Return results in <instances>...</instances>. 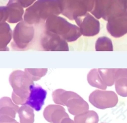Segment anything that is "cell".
<instances>
[{
	"label": "cell",
	"mask_w": 127,
	"mask_h": 123,
	"mask_svg": "<svg viewBox=\"0 0 127 123\" xmlns=\"http://www.w3.org/2000/svg\"><path fill=\"white\" fill-rule=\"evenodd\" d=\"M46 31L58 34L67 42H74L82 35L79 27L61 17L51 16L46 22Z\"/></svg>",
	"instance_id": "6da1fadb"
},
{
	"label": "cell",
	"mask_w": 127,
	"mask_h": 123,
	"mask_svg": "<svg viewBox=\"0 0 127 123\" xmlns=\"http://www.w3.org/2000/svg\"><path fill=\"white\" fill-rule=\"evenodd\" d=\"M60 13L55 0H39L26 10L25 22L30 24H37L44 21L50 14Z\"/></svg>",
	"instance_id": "7a4b0ae2"
},
{
	"label": "cell",
	"mask_w": 127,
	"mask_h": 123,
	"mask_svg": "<svg viewBox=\"0 0 127 123\" xmlns=\"http://www.w3.org/2000/svg\"><path fill=\"white\" fill-rule=\"evenodd\" d=\"M34 36V27L27 22H21L14 28L12 48L19 51L25 50L33 42Z\"/></svg>",
	"instance_id": "3957f363"
},
{
	"label": "cell",
	"mask_w": 127,
	"mask_h": 123,
	"mask_svg": "<svg viewBox=\"0 0 127 123\" xmlns=\"http://www.w3.org/2000/svg\"><path fill=\"white\" fill-rule=\"evenodd\" d=\"M9 82L13 92L26 102L30 92V86L34 84L28 74L20 70L13 71L9 77Z\"/></svg>",
	"instance_id": "277c9868"
},
{
	"label": "cell",
	"mask_w": 127,
	"mask_h": 123,
	"mask_svg": "<svg viewBox=\"0 0 127 123\" xmlns=\"http://www.w3.org/2000/svg\"><path fill=\"white\" fill-rule=\"evenodd\" d=\"M89 101L98 109H105L116 106L118 102V98L113 91L96 90L90 94Z\"/></svg>",
	"instance_id": "5b68a950"
},
{
	"label": "cell",
	"mask_w": 127,
	"mask_h": 123,
	"mask_svg": "<svg viewBox=\"0 0 127 123\" xmlns=\"http://www.w3.org/2000/svg\"><path fill=\"white\" fill-rule=\"evenodd\" d=\"M41 48L44 51H68L69 47L68 42L58 34L45 31L40 41Z\"/></svg>",
	"instance_id": "8992f818"
},
{
	"label": "cell",
	"mask_w": 127,
	"mask_h": 123,
	"mask_svg": "<svg viewBox=\"0 0 127 123\" xmlns=\"http://www.w3.org/2000/svg\"><path fill=\"white\" fill-rule=\"evenodd\" d=\"M108 32L114 38H120L127 34V11L118 14L109 20Z\"/></svg>",
	"instance_id": "52a82bcc"
},
{
	"label": "cell",
	"mask_w": 127,
	"mask_h": 123,
	"mask_svg": "<svg viewBox=\"0 0 127 123\" xmlns=\"http://www.w3.org/2000/svg\"><path fill=\"white\" fill-rule=\"evenodd\" d=\"M47 97V91L40 85L34 84L30 86V92L25 105H29L37 112L40 111Z\"/></svg>",
	"instance_id": "ba28073f"
},
{
	"label": "cell",
	"mask_w": 127,
	"mask_h": 123,
	"mask_svg": "<svg viewBox=\"0 0 127 123\" xmlns=\"http://www.w3.org/2000/svg\"><path fill=\"white\" fill-rule=\"evenodd\" d=\"M81 34L84 36H94L100 32L99 22L90 14L83 19H76Z\"/></svg>",
	"instance_id": "9c48e42d"
},
{
	"label": "cell",
	"mask_w": 127,
	"mask_h": 123,
	"mask_svg": "<svg viewBox=\"0 0 127 123\" xmlns=\"http://www.w3.org/2000/svg\"><path fill=\"white\" fill-rule=\"evenodd\" d=\"M43 116L50 123H61L64 118L69 117L65 108L60 105H49L46 107Z\"/></svg>",
	"instance_id": "30bf717a"
},
{
	"label": "cell",
	"mask_w": 127,
	"mask_h": 123,
	"mask_svg": "<svg viewBox=\"0 0 127 123\" xmlns=\"http://www.w3.org/2000/svg\"><path fill=\"white\" fill-rule=\"evenodd\" d=\"M66 106L68 107L70 114L74 116L83 114L89 109L88 103L77 93H75V94L68 100Z\"/></svg>",
	"instance_id": "8fae6325"
},
{
	"label": "cell",
	"mask_w": 127,
	"mask_h": 123,
	"mask_svg": "<svg viewBox=\"0 0 127 123\" xmlns=\"http://www.w3.org/2000/svg\"><path fill=\"white\" fill-rule=\"evenodd\" d=\"M114 84L117 94L127 97V68H116Z\"/></svg>",
	"instance_id": "7c38bea8"
},
{
	"label": "cell",
	"mask_w": 127,
	"mask_h": 123,
	"mask_svg": "<svg viewBox=\"0 0 127 123\" xmlns=\"http://www.w3.org/2000/svg\"><path fill=\"white\" fill-rule=\"evenodd\" d=\"M18 105L14 103L9 97H2L0 101V116H9L15 118L16 114L19 112Z\"/></svg>",
	"instance_id": "4fadbf2b"
},
{
	"label": "cell",
	"mask_w": 127,
	"mask_h": 123,
	"mask_svg": "<svg viewBox=\"0 0 127 123\" xmlns=\"http://www.w3.org/2000/svg\"><path fill=\"white\" fill-rule=\"evenodd\" d=\"M87 79L89 84L92 87H95L103 90H106L107 87L100 75L98 69L94 68L90 71L88 74Z\"/></svg>",
	"instance_id": "5bb4252c"
},
{
	"label": "cell",
	"mask_w": 127,
	"mask_h": 123,
	"mask_svg": "<svg viewBox=\"0 0 127 123\" xmlns=\"http://www.w3.org/2000/svg\"><path fill=\"white\" fill-rule=\"evenodd\" d=\"M12 38H13V34L10 26L6 23H1L0 34L1 51L8 50V48H7V45L11 41Z\"/></svg>",
	"instance_id": "9a60e30c"
},
{
	"label": "cell",
	"mask_w": 127,
	"mask_h": 123,
	"mask_svg": "<svg viewBox=\"0 0 127 123\" xmlns=\"http://www.w3.org/2000/svg\"><path fill=\"white\" fill-rule=\"evenodd\" d=\"M74 92L66 91L63 89H58L53 92V101L57 105H66V102L70 98L75 94Z\"/></svg>",
	"instance_id": "2e32d148"
},
{
	"label": "cell",
	"mask_w": 127,
	"mask_h": 123,
	"mask_svg": "<svg viewBox=\"0 0 127 123\" xmlns=\"http://www.w3.org/2000/svg\"><path fill=\"white\" fill-rule=\"evenodd\" d=\"M11 2L9 3L8 6L10 7V14L8 19L9 23H14L19 21L22 19V15L23 13V8L19 5V4L16 2V0H10Z\"/></svg>",
	"instance_id": "e0dca14e"
},
{
	"label": "cell",
	"mask_w": 127,
	"mask_h": 123,
	"mask_svg": "<svg viewBox=\"0 0 127 123\" xmlns=\"http://www.w3.org/2000/svg\"><path fill=\"white\" fill-rule=\"evenodd\" d=\"M75 123H98L99 121V118L96 112L88 110L74 118Z\"/></svg>",
	"instance_id": "ac0fdd59"
},
{
	"label": "cell",
	"mask_w": 127,
	"mask_h": 123,
	"mask_svg": "<svg viewBox=\"0 0 127 123\" xmlns=\"http://www.w3.org/2000/svg\"><path fill=\"white\" fill-rule=\"evenodd\" d=\"M19 116L20 123H34V112L33 109L29 105H22L19 109Z\"/></svg>",
	"instance_id": "d6986e66"
},
{
	"label": "cell",
	"mask_w": 127,
	"mask_h": 123,
	"mask_svg": "<svg viewBox=\"0 0 127 123\" xmlns=\"http://www.w3.org/2000/svg\"><path fill=\"white\" fill-rule=\"evenodd\" d=\"M116 68H99L98 72L102 81L107 86H112L115 83Z\"/></svg>",
	"instance_id": "ffe728a7"
},
{
	"label": "cell",
	"mask_w": 127,
	"mask_h": 123,
	"mask_svg": "<svg viewBox=\"0 0 127 123\" xmlns=\"http://www.w3.org/2000/svg\"><path fill=\"white\" fill-rule=\"evenodd\" d=\"M95 49L97 51H112L113 50L112 41L106 36L100 37L96 42Z\"/></svg>",
	"instance_id": "44dd1931"
},
{
	"label": "cell",
	"mask_w": 127,
	"mask_h": 123,
	"mask_svg": "<svg viewBox=\"0 0 127 123\" xmlns=\"http://www.w3.org/2000/svg\"><path fill=\"white\" fill-rule=\"evenodd\" d=\"M32 81H38L47 74V68H25L24 70Z\"/></svg>",
	"instance_id": "7402d4cb"
},
{
	"label": "cell",
	"mask_w": 127,
	"mask_h": 123,
	"mask_svg": "<svg viewBox=\"0 0 127 123\" xmlns=\"http://www.w3.org/2000/svg\"><path fill=\"white\" fill-rule=\"evenodd\" d=\"M0 123H19L15 120L14 118H12L9 116H0Z\"/></svg>",
	"instance_id": "603a6c76"
},
{
	"label": "cell",
	"mask_w": 127,
	"mask_h": 123,
	"mask_svg": "<svg viewBox=\"0 0 127 123\" xmlns=\"http://www.w3.org/2000/svg\"><path fill=\"white\" fill-rule=\"evenodd\" d=\"M12 99L16 105H25V101H23L22 98H21L17 94H15L14 92H12Z\"/></svg>",
	"instance_id": "cb8c5ba5"
},
{
	"label": "cell",
	"mask_w": 127,
	"mask_h": 123,
	"mask_svg": "<svg viewBox=\"0 0 127 123\" xmlns=\"http://www.w3.org/2000/svg\"><path fill=\"white\" fill-rule=\"evenodd\" d=\"M35 0H20L21 3H22L24 7H27L28 5H30V4L32 3L33 1H34Z\"/></svg>",
	"instance_id": "d4e9b609"
},
{
	"label": "cell",
	"mask_w": 127,
	"mask_h": 123,
	"mask_svg": "<svg viewBox=\"0 0 127 123\" xmlns=\"http://www.w3.org/2000/svg\"><path fill=\"white\" fill-rule=\"evenodd\" d=\"M61 123H75V120H72V119H70L69 117L68 118H64Z\"/></svg>",
	"instance_id": "484cf974"
}]
</instances>
